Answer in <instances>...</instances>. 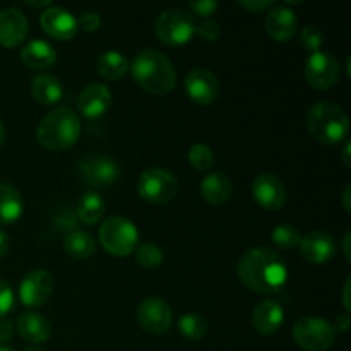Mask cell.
<instances>
[{
	"label": "cell",
	"mask_w": 351,
	"mask_h": 351,
	"mask_svg": "<svg viewBox=\"0 0 351 351\" xmlns=\"http://www.w3.org/2000/svg\"><path fill=\"white\" fill-rule=\"evenodd\" d=\"M137 321L144 331L151 335H165L173 322L170 305L156 297L146 298L137 308Z\"/></svg>",
	"instance_id": "cell-11"
},
{
	"label": "cell",
	"mask_w": 351,
	"mask_h": 351,
	"mask_svg": "<svg viewBox=\"0 0 351 351\" xmlns=\"http://www.w3.org/2000/svg\"><path fill=\"white\" fill-rule=\"evenodd\" d=\"M185 93L197 105H211L219 96V81L208 69H192L185 77Z\"/></svg>",
	"instance_id": "cell-14"
},
{
	"label": "cell",
	"mask_w": 351,
	"mask_h": 351,
	"mask_svg": "<svg viewBox=\"0 0 351 351\" xmlns=\"http://www.w3.org/2000/svg\"><path fill=\"white\" fill-rule=\"evenodd\" d=\"M134 256H136V263L144 269H154L163 263V252L153 242H144L137 245L134 250Z\"/></svg>",
	"instance_id": "cell-30"
},
{
	"label": "cell",
	"mask_w": 351,
	"mask_h": 351,
	"mask_svg": "<svg viewBox=\"0 0 351 351\" xmlns=\"http://www.w3.org/2000/svg\"><path fill=\"white\" fill-rule=\"evenodd\" d=\"M305 79L319 91H326L336 86L339 79V62L329 51H315L305 62Z\"/></svg>",
	"instance_id": "cell-9"
},
{
	"label": "cell",
	"mask_w": 351,
	"mask_h": 351,
	"mask_svg": "<svg viewBox=\"0 0 351 351\" xmlns=\"http://www.w3.org/2000/svg\"><path fill=\"white\" fill-rule=\"evenodd\" d=\"M189 163L197 171L211 170L213 163H215V154H213L211 147L206 144H194L189 149Z\"/></svg>",
	"instance_id": "cell-32"
},
{
	"label": "cell",
	"mask_w": 351,
	"mask_h": 351,
	"mask_svg": "<svg viewBox=\"0 0 351 351\" xmlns=\"http://www.w3.org/2000/svg\"><path fill=\"white\" fill-rule=\"evenodd\" d=\"M300 38L304 47L307 48L308 51H312V53H315V51L321 50L322 41H324V33L321 31V27L314 26V24H308L307 27L302 29Z\"/></svg>",
	"instance_id": "cell-33"
},
{
	"label": "cell",
	"mask_w": 351,
	"mask_h": 351,
	"mask_svg": "<svg viewBox=\"0 0 351 351\" xmlns=\"http://www.w3.org/2000/svg\"><path fill=\"white\" fill-rule=\"evenodd\" d=\"M158 40L168 47H182L189 43L195 33V23L191 14L184 9H167L158 16L154 24Z\"/></svg>",
	"instance_id": "cell-6"
},
{
	"label": "cell",
	"mask_w": 351,
	"mask_h": 351,
	"mask_svg": "<svg viewBox=\"0 0 351 351\" xmlns=\"http://www.w3.org/2000/svg\"><path fill=\"white\" fill-rule=\"evenodd\" d=\"M53 290V280L47 269H33L21 280L19 298L23 305L38 308L48 302Z\"/></svg>",
	"instance_id": "cell-12"
},
{
	"label": "cell",
	"mask_w": 351,
	"mask_h": 351,
	"mask_svg": "<svg viewBox=\"0 0 351 351\" xmlns=\"http://www.w3.org/2000/svg\"><path fill=\"white\" fill-rule=\"evenodd\" d=\"M132 77L146 93L154 96L168 95L177 84V72L170 58L160 50L146 48L134 57L129 67Z\"/></svg>",
	"instance_id": "cell-2"
},
{
	"label": "cell",
	"mask_w": 351,
	"mask_h": 351,
	"mask_svg": "<svg viewBox=\"0 0 351 351\" xmlns=\"http://www.w3.org/2000/svg\"><path fill=\"white\" fill-rule=\"evenodd\" d=\"M24 211V201L17 189L0 182V225H10L21 218Z\"/></svg>",
	"instance_id": "cell-25"
},
{
	"label": "cell",
	"mask_w": 351,
	"mask_h": 351,
	"mask_svg": "<svg viewBox=\"0 0 351 351\" xmlns=\"http://www.w3.org/2000/svg\"><path fill=\"white\" fill-rule=\"evenodd\" d=\"M40 24L48 36L60 41L71 40L77 33V19L62 7L51 5L47 10H43L40 17Z\"/></svg>",
	"instance_id": "cell-16"
},
{
	"label": "cell",
	"mask_w": 351,
	"mask_h": 351,
	"mask_svg": "<svg viewBox=\"0 0 351 351\" xmlns=\"http://www.w3.org/2000/svg\"><path fill=\"white\" fill-rule=\"evenodd\" d=\"M298 249H300L302 256H304L308 263L326 264L335 257L336 242L328 232L315 230V232H311L305 237H302Z\"/></svg>",
	"instance_id": "cell-17"
},
{
	"label": "cell",
	"mask_w": 351,
	"mask_h": 351,
	"mask_svg": "<svg viewBox=\"0 0 351 351\" xmlns=\"http://www.w3.org/2000/svg\"><path fill=\"white\" fill-rule=\"evenodd\" d=\"M239 5L250 12H264L267 9H273L274 2L273 0H240Z\"/></svg>",
	"instance_id": "cell-38"
},
{
	"label": "cell",
	"mask_w": 351,
	"mask_h": 351,
	"mask_svg": "<svg viewBox=\"0 0 351 351\" xmlns=\"http://www.w3.org/2000/svg\"><path fill=\"white\" fill-rule=\"evenodd\" d=\"M350 324H351L350 315L348 314H341V315H338V319H336V322L332 324V328H335V331L346 332L350 329Z\"/></svg>",
	"instance_id": "cell-40"
},
{
	"label": "cell",
	"mask_w": 351,
	"mask_h": 351,
	"mask_svg": "<svg viewBox=\"0 0 351 351\" xmlns=\"http://www.w3.org/2000/svg\"><path fill=\"white\" fill-rule=\"evenodd\" d=\"M21 60L26 67L33 71H43V69L51 67L57 60V51L48 41L33 40L26 43L21 50Z\"/></svg>",
	"instance_id": "cell-22"
},
{
	"label": "cell",
	"mask_w": 351,
	"mask_h": 351,
	"mask_svg": "<svg viewBox=\"0 0 351 351\" xmlns=\"http://www.w3.org/2000/svg\"><path fill=\"white\" fill-rule=\"evenodd\" d=\"M192 10H194L197 16L201 17H209L211 14H215L218 10L219 3L218 2H213V0H202V2H191L189 3Z\"/></svg>",
	"instance_id": "cell-37"
},
{
	"label": "cell",
	"mask_w": 351,
	"mask_h": 351,
	"mask_svg": "<svg viewBox=\"0 0 351 351\" xmlns=\"http://www.w3.org/2000/svg\"><path fill=\"white\" fill-rule=\"evenodd\" d=\"M106 206L98 192H86L77 204V216L86 225H96L105 216Z\"/></svg>",
	"instance_id": "cell-27"
},
{
	"label": "cell",
	"mask_w": 351,
	"mask_h": 351,
	"mask_svg": "<svg viewBox=\"0 0 351 351\" xmlns=\"http://www.w3.org/2000/svg\"><path fill=\"white\" fill-rule=\"evenodd\" d=\"M350 287H351V280H346L345 288H343V305H345L346 311H350L351 304H350Z\"/></svg>",
	"instance_id": "cell-42"
},
{
	"label": "cell",
	"mask_w": 351,
	"mask_h": 351,
	"mask_svg": "<svg viewBox=\"0 0 351 351\" xmlns=\"http://www.w3.org/2000/svg\"><path fill=\"white\" fill-rule=\"evenodd\" d=\"M233 185L230 178L221 171L209 173L204 180L201 182V195L206 199V202L213 206H221L232 197Z\"/></svg>",
	"instance_id": "cell-23"
},
{
	"label": "cell",
	"mask_w": 351,
	"mask_h": 351,
	"mask_svg": "<svg viewBox=\"0 0 351 351\" xmlns=\"http://www.w3.org/2000/svg\"><path fill=\"white\" fill-rule=\"evenodd\" d=\"M101 24V17L96 12H82L77 19V26L81 27L86 33H91V31H96Z\"/></svg>",
	"instance_id": "cell-36"
},
{
	"label": "cell",
	"mask_w": 351,
	"mask_h": 351,
	"mask_svg": "<svg viewBox=\"0 0 351 351\" xmlns=\"http://www.w3.org/2000/svg\"><path fill=\"white\" fill-rule=\"evenodd\" d=\"M302 235L295 226L291 225H278L273 230V243L278 249L293 250L300 245Z\"/></svg>",
	"instance_id": "cell-31"
},
{
	"label": "cell",
	"mask_w": 351,
	"mask_h": 351,
	"mask_svg": "<svg viewBox=\"0 0 351 351\" xmlns=\"http://www.w3.org/2000/svg\"><path fill=\"white\" fill-rule=\"evenodd\" d=\"M252 197L266 211H278L287 202V189L274 173H261L252 182Z\"/></svg>",
	"instance_id": "cell-13"
},
{
	"label": "cell",
	"mask_w": 351,
	"mask_h": 351,
	"mask_svg": "<svg viewBox=\"0 0 351 351\" xmlns=\"http://www.w3.org/2000/svg\"><path fill=\"white\" fill-rule=\"evenodd\" d=\"M77 171L82 180L95 187H106L120 178V167L112 158L103 154H88L77 163Z\"/></svg>",
	"instance_id": "cell-10"
},
{
	"label": "cell",
	"mask_w": 351,
	"mask_h": 351,
	"mask_svg": "<svg viewBox=\"0 0 351 351\" xmlns=\"http://www.w3.org/2000/svg\"><path fill=\"white\" fill-rule=\"evenodd\" d=\"M27 19L16 7L0 10V45L5 48H16L26 40Z\"/></svg>",
	"instance_id": "cell-18"
},
{
	"label": "cell",
	"mask_w": 351,
	"mask_h": 351,
	"mask_svg": "<svg viewBox=\"0 0 351 351\" xmlns=\"http://www.w3.org/2000/svg\"><path fill=\"white\" fill-rule=\"evenodd\" d=\"M27 5L29 7H34V9H45V7H51V2L50 0H43V2H33V0H27Z\"/></svg>",
	"instance_id": "cell-45"
},
{
	"label": "cell",
	"mask_w": 351,
	"mask_h": 351,
	"mask_svg": "<svg viewBox=\"0 0 351 351\" xmlns=\"http://www.w3.org/2000/svg\"><path fill=\"white\" fill-rule=\"evenodd\" d=\"M137 192L151 204H167L177 195L178 182L168 170L160 167L147 168L137 182Z\"/></svg>",
	"instance_id": "cell-8"
},
{
	"label": "cell",
	"mask_w": 351,
	"mask_h": 351,
	"mask_svg": "<svg viewBox=\"0 0 351 351\" xmlns=\"http://www.w3.org/2000/svg\"><path fill=\"white\" fill-rule=\"evenodd\" d=\"M195 33L204 41H216L219 38V34H221V26L216 21L206 19L199 26H195Z\"/></svg>",
	"instance_id": "cell-34"
},
{
	"label": "cell",
	"mask_w": 351,
	"mask_h": 351,
	"mask_svg": "<svg viewBox=\"0 0 351 351\" xmlns=\"http://www.w3.org/2000/svg\"><path fill=\"white\" fill-rule=\"evenodd\" d=\"M285 321V311L276 300H263L254 308L252 324L259 335L271 336L278 332Z\"/></svg>",
	"instance_id": "cell-20"
},
{
	"label": "cell",
	"mask_w": 351,
	"mask_h": 351,
	"mask_svg": "<svg viewBox=\"0 0 351 351\" xmlns=\"http://www.w3.org/2000/svg\"><path fill=\"white\" fill-rule=\"evenodd\" d=\"M16 329L21 338L33 345H40L50 339L51 326L47 321V317L38 312H24L17 317Z\"/></svg>",
	"instance_id": "cell-21"
},
{
	"label": "cell",
	"mask_w": 351,
	"mask_h": 351,
	"mask_svg": "<svg viewBox=\"0 0 351 351\" xmlns=\"http://www.w3.org/2000/svg\"><path fill=\"white\" fill-rule=\"evenodd\" d=\"M237 274L249 290L273 295L287 283L288 269L280 254L266 247H257L243 254L237 266Z\"/></svg>",
	"instance_id": "cell-1"
},
{
	"label": "cell",
	"mask_w": 351,
	"mask_h": 351,
	"mask_svg": "<svg viewBox=\"0 0 351 351\" xmlns=\"http://www.w3.org/2000/svg\"><path fill=\"white\" fill-rule=\"evenodd\" d=\"M350 149H351V144L348 143V141H346L345 147H343V153H341L343 163H345L346 167H350V165H351V161H350Z\"/></svg>",
	"instance_id": "cell-44"
},
{
	"label": "cell",
	"mask_w": 351,
	"mask_h": 351,
	"mask_svg": "<svg viewBox=\"0 0 351 351\" xmlns=\"http://www.w3.org/2000/svg\"><path fill=\"white\" fill-rule=\"evenodd\" d=\"M14 336V324L5 317H0V343H5L12 339Z\"/></svg>",
	"instance_id": "cell-39"
},
{
	"label": "cell",
	"mask_w": 351,
	"mask_h": 351,
	"mask_svg": "<svg viewBox=\"0 0 351 351\" xmlns=\"http://www.w3.org/2000/svg\"><path fill=\"white\" fill-rule=\"evenodd\" d=\"M3 141H5V127H3L2 120H0V147H2Z\"/></svg>",
	"instance_id": "cell-47"
},
{
	"label": "cell",
	"mask_w": 351,
	"mask_h": 351,
	"mask_svg": "<svg viewBox=\"0 0 351 351\" xmlns=\"http://www.w3.org/2000/svg\"><path fill=\"white\" fill-rule=\"evenodd\" d=\"M266 31L273 40L288 41L295 36L298 27V19L291 9L285 5H278L269 9L266 21Z\"/></svg>",
	"instance_id": "cell-19"
},
{
	"label": "cell",
	"mask_w": 351,
	"mask_h": 351,
	"mask_svg": "<svg viewBox=\"0 0 351 351\" xmlns=\"http://www.w3.org/2000/svg\"><path fill=\"white\" fill-rule=\"evenodd\" d=\"M178 331L184 338L197 341V339L204 338L206 332H208V321L204 319V315L189 312L178 319Z\"/></svg>",
	"instance_id": "cell-29"
},
{
	"label": "cell",
	"mask_w": 351,
	"mask_h": 351,
	"mask_svg": "<svg viewBox=\"0 0 351 351\" xmlns=\"http://www.w3.org/2000/svg\"><path fill=\"white\" fill-rule=\"evenodd\" d=\"M31 95L41 105H53L60 101L64 88L58 77L51 74H38L31 82Z\"/></svg>",
	"instance_id": "cell-24"
},
{
	"label": "cell",
	"mask_w": 351,
	"mask_h": 351,
	"mask_svg": "<svg viewBox=\"0 0 351 351\" xmlns=\"http://www.w3.org/2000/svg\"><path fill=\"white\" fill-rule=\"evenodd\" d=\"M64 250L75 259H88L95 254L96 242L88 232H71L64 239Z\"/></svg>",
	"instance_id": "cell-28"
},
{
	"label": "cell",
	"mask_w": 351,
	"mask_h": 351,
	"mask_svg": "<svg viewBox=\"0 0 351 351\" xmlns=\"http://www.w3.org/2000/svg\"><path fill=\"white\" fill-rule=\"evenodd\" d=\"M307 129L322 144H339L350 132V120L345 110L331 101H319L308 110Z\"/></svg>",
	"instance_id": "cell-3"
},
{
	"label": "cell",
	"mask_w": 351,
	"mask_h": 351,
	"mask_svg": "<svg viewBox=\"0 0 351 351\" xmlns=\"http://www.w3.org/2000/svg\"><path fill=\"white\" fill-rule=\"evenodd\" d=\"M129 60L123 57L120 51L110 50L105 51L101 57L98 58V64H96V69H98V74L101 77L108 79V81H119L123 75L129 72Z\"/></svg>",
	"instance_id": "cell-26"
},
{
	"label": "cell",
	"mask_w": 351,
	"mask_h": 351,
	"mask_svg": "<svg viewBox=\"0 0 351 351\" xmlns=\"http://www.w3.org/2000/svg\"><path fill=\"white\" fill-rule=\"evenodd\" d=\"M350 194H351V185H346L345 192H343V206H345V209H346V211H351Z\"/></svg>",
	"instance_id": "cell-43"
},
{
	"label": "cell",
	"mask_w": 351,
	"mask_h": 351,
	"mask_svg": "<svg viewBox=\"0 0 351 351\" xmlns=\"http://www.w3.org/2000/svg\"><path fill=\"white\" fill-rule=\"evenodd\" d=\"M98 235L103 249L117 257H125L132 254L139 240L136 225L123 216H112L105 219L99 226Z\"/></svg>",
	"instance_id": "cell-5"
},
{
	"label": "cell",
	"mask_w": 351,
	"mask_h": 351,
	"mask_svg": "<svg viewBox=\"0 0 351 351\" xmlns=\"http://www.w3.org/2000/svg\"><path fill=\"white\" fill-rule=\"evenodd\" d=\"M81 136V122L72 110L55 108L45 117L36 129V137L50 151H65L74 146Z\"/></svg>",
	"instance_id": "cell-4"
},
{
	"label": "cell",
	"mask_w": 351,
	"mask_h": 351,
	"mask_svg": "<svg viewBox=\"0 0 351 351\" xmlns=\"http://www.w3.org/2000/svg\"><path fill=\"white\" fill-rule=\"evenodd\" d=\"M0 351H14V350L7 348V346H0Z\"/></svg>",
	"instance_id": "cell-49"
},
{
	"label": "cell",
	"mask_w": 351,
	"mask_h": 351,
	"mask_svg": "<svg viewBox=\"0 0 351 351\" xmlns=\"http://www.w3.org/2000/svg\"><path fill=\"white\" fill-rule=\"evenodd\" d=\"M293 341L305 351H326L332 346L336 331L329 321L321 317H302L293 326Z\"/></svg>",
	"instance_id": "cell-7"
},
{
	"label": "cell",
	"mask_w": 351,
	"mask_h": 351,
	"mask_svg": "<svg viewBox=\"0 0 351 351\" xmlns=\"http://www.w3.org/2000/svg\"><path fill=\"white\" fill-rule=\"evenodd\" d=\"M350 239H351V235L350 233H346L345 240H343V252H345L346 261H350Z\"/></svg>",
	"instance_id": "cell-46"
},
{
	"label": "cell",
	"mask_w": 351,
	"mask_h": 351,
	"mask_svg": "<svg viewBox=\"0 0 351 351\" xmlns=\"http://www.w3.org/2000/svg\"><path fill=\"white\" fill-rule=\"evenodd\" d=\"M24 351H45V350L38 348V346H33V348H27V350H24Z\"/></svg>",
	"instance_id": "cell-48"
},
{
	"label": "cell",
	"mask_w": 351,
	"mask_h": 351,
	"mask_svg": "<svg viewBox=\"0 0 351 351\" xmlns=\"http://www.w3.org/2000/svg\"><path fill=\"white\" fill-rule=\"evenodd\" d=\"M7 250H9V237H7L5 232L0 230V259L5 256Z\"/></svg>",
	"instance_id": "cell-41"
},
{
	"label": "cell",
	"mask_w": 351,
	"mask_h": 351,
	"mask_svg": "<svg viewBox=\"0 0 351 351\" xmlns=\"http://www.w3.org/2000/svg\"><path fill=\"white\" fill-rule=\"evenodd\" d=\"M112 106V93L105 84L93 82L88 84L77 96V110L86 119H101Z\"/></svg>",
	"instance_id": "cell-15"
},
{
	"label": "cell",
	"mask_w": 351,
	"mask_h": 351,
	"mask_svg": "<svg viewBox=\"0 0 351 351\" xmlns=\"http://www.w3.org/2000/svg\"><path fill=\"white\" fill-rule=\"evenodd\" d=\"M14 307V293L5 281L0 280V317L9 314Z\"/></svg>",
	"instance_id": "cell-35"
}]
</instances>
